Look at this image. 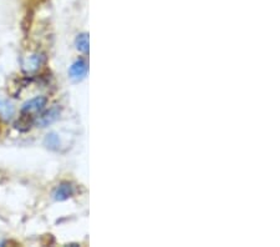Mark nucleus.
<instances>
[{"label":"nucleus","mask_w":280,"mask_h":247,"mask_svg":"<svg viewBox=\"0 0 280 247\" xmlns=\"http://www.w3.org/2000/svg\"><path fill=\"white\" fill-rule=\"evenodd\" d=\"M46 104H48V99L45 96H36L24 104L23 108H21V113L26 115L37 114L45 109Z\"/></svg>","instance_id":"f257e3e1"},{"label":"nucleus","mask_w":280,"mask_h":247,"mask_svg":"<svg viewBox=\"0 0 280 247\" xmlns=\"http://www.w3.org/2000/svg\"><path fill=\"white\" fill-rule=\"evenodd\" d=\"M86 74H88V64H86L85 60L82 59L75 61L69 70V75L74 81H81L86 76Z\"/></svg>","instance_id":"f03ea898"},{"label":"nucleus","mask_w":280,"mask_h":247,"mask_svg":"<svg viewBox=\"0 0 280 247\" xmlns=\"http://www.w3.org/2000/svg\"><path fill=\"white\" fill-rule=\"evenodd\" d=\"M74 192V186H72L70 182H62V184H60L59 186L55 189L52 196H54V200H56V201H65L69 197L72 196Z\"/></svg>","instance_id":"7ed1b4c3"},{"label":"nucleus","mask_w":280,"mask_h":247,"mask_svg":"<svg viewBox=\"0 0 280 247\" xmlns=\"http://www.w3.org/2000/svg\"><path fill=\"white\" fill-rule=\"evenodd\" d=\"M60 113H61V109L57 108V106H55V108L50 109L49 111L44 113V114L41 115L39 119H37L36 124L39 126H41V128H45V126L51 125L52 122H55L57 119H59Z\"/></svg>","instance_id":"20e7f679"},{"label":"nucleus","mask_w":280,"mask_h":247,"mask_svg":"<svg viewBox=\"0 0 280 247\" xmlns=\"http://www.w3.org/2000/svg\"><path fill=\"white\" fill-rule=\"evenodd\" d=\"M44 57L43 55H31L29 57L28 59L25 60V63H24V69L26 71H35L40 68V66L43 65L44 63Z\"/></svg>","instance_id":"39448f33"},{"label":"nucleus","mask_w":280,"mask_h":247,"mask_svg":"<svg viewBox=\"0 0 280 247\" xmlns=\"http://www.w3.org/2000/svg\"><path fill=\"white\" fill-rule=\"evenodd\" d=\"M14 106L6 100L0 99V115L5 120H10L14 116Z\"/></svg>","instance_id":"423d86ee"},{"label":"nucleus","mask_w":280,"mask_h":247,"mask_svg":"<svg viewBox=\"0 0 280 247\" xmlns=\"http://www.w3.org/2000/svg\"><path fill=\"white\" fill-rule=\"evenodd\" d=\"M75 45H76L77 50L81 51V53H88V49H90L88 35V34L77 35L76 40H75Z\"/></svg>","instance_id":"0eeeda50"},{"label":"nucleus","mask_w":280,"mask_h":247,"mask_svg":"<svg viewBox=\"0 0 280 247\" xmlns=\"http://www.w3.org/2000/svg\"><path fill=\"white\" fill-rule=\"evenodd\" d=\"M45 144L48 145V148L50 149H57V146L60 145L59 136H56L55 133H49L45 139Z\"/></svg>","instance_id":"6e6552de"}]
</instances>
